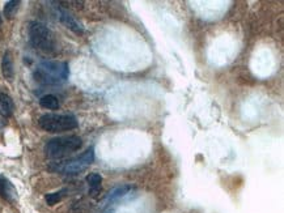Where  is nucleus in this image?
I'll use <instances>...</instances> for the list:
<instances>
[{
    "label": "nucleus",
    "mask_w": 284,
    "mask_h": 213,
    "mask_svg": "<svg viewBox=\"0 0 284 213\" xmlns=\"http://www.w3.org/2000/svg\"><path fill=\"white\" fill-rule=\"evenodd\" d=\"M1 72H3L4 78L8 81L13 80L15 76V70H13V60H12L11 52L7 51L4 54L3 60H1Z\"/></svg>",
    "instance_id": "nucleus-11"
},
{
    "label": "nucleus",
    "mask_w": 284,
    "mask_h": 213,
    "mask_svg": "<svg viewBox=\"0 0 284 213\" xmlns=\"http://www.w3.org/2000/svg\"><path fill=\"white\" fill-rule=\"evenodd\" d=\"M58 19L60 20V22L64 24V26H67L69 30H72L73 33H76V34L84 33L83 25H81L80 22L77 21V20L75 19V17H73L69 12H67L66 9H59Z\"/></svg>",
    "instance_id": "nucleus-7"
},
{
    "label": "nucleus",
    "mask_w": 284,
    "mask_h": 213,
    "mask_svg": "<svg viewBox=\"0 0 284 213\" xmlns=\"http://www.w3.org/2000/svg\"><path fill=\"white\" fill-rule=\"evenodd\" d=\"M95 161V151L93 148H89L85 151L83 155L79 157L72 158V160H67L62 162H53L49 166L51 171L60 174H67V175H75L87 169L88 166L92 165V162Z\"/></svg>",
    "instance_id": "nucleus-4"
},
{
    "label": "nucleus",
    "mask_w": 284,
    "mask_h": 213,
    "mask_svg": "<svg viewBox=\"0 0 284 213\" xmlns=\"http://www.w3.org/2000/svg\"><path fill=\"white\" fill-rule=\"evenodd\" d=\"M42 129L51 133L64 132L77 128V119L71 114H45L38 119Z\"/></svg>",
    "instance_id": "nucleus-5"
},
{
    "label": "nucleus",
    "mask_w": 284,
    "mask_h": 213,
    "mask_svg": "<svg viewBox=\"0 0 284 213\" xmlns=\"http://www.w3.org/2000/svg\"><path fill=\"white\" fill-rule=\"evenodd\" d=\"M15 110V105L13 101L7 93H4L0 90V115H3L4 118L11 117Z\"/></svg>",
    "instance_id": "nucleus-10"
},
{
    "label": "nucleus",
    "mask_w": 284,
    "mask_h": 213,
    "mask_svg": "<svg viewBox=\"0 0 284 213\" xmlns=\"http://www.w3.org/2000/svg\"><path fill=\"white\" fill-rule=\"evenodd\" d=\"M68 75V64L66 62L44 60L36 67L33 78L41 85H59L67 81Z\"/></svg>",
    "instance_id": "nucleus-1"
},
{
    "label": "nucleus",
    "mask_w": 284,
    "mask_h": 213,
    "mask_svg": "<svg viewBox=\"0 0 284 213\" xmlns=\"http://www.w3.org/2000/svg\"><path fill=\"white\" fill-rule=\"evenodd\" d=\"M29 40L37 50L46 54H53L57 50V42L53 32L42 22L33 21L29 25Z\"/></svg>",
    "instance_id": "nucleus-3"
},
{
    "label": "nucleus",
    "mask_w": 284,
    "mask_h": 213,
    "mask_svg": "<svg viewBox=\"0 0 284 213\" xmlns=\"http://www.w3.org/2000/svg\"><path fill=\"white\" fill-rule=\"evenodd\" d=\"M134 190L135 187L134 186H131V184H122V186H118V187L113 188L109 194L106 195L105 203L108 206L114 204V203H118L119 200H122V199H124L126 196H128Z\"/></svg>",
    "instance_id": "nucleus-6"
},
{
    "label": "nucleus",
    "mask_w": 284,
    "mask_h": 213,
    "mask_svg": "<svg viewBox=\"0 0 284 213\" xmlns=\"http://www.w3.org/2000/svg\"><path fill=\"white\" fill-rule=\"evenodd\" d=\"M66 192H67V190H60V191L48 194L46 195V198H45L46 199V203H48L49 206H55L57 203L60 202V200L66 196Z\"/></svg>",
    "instance_id": "nucleus-13"
},
{
    "label": "nucleus",
    "mask_w": 284,
    "mask_h": 213,
    "mask_svg": "<svg viewBox=\"0 0 284 213\" xmlns=\"http://www.w3.org/2000/svg\"><path fill=\"white\" fill-rule=\"evenodd\" d=\"M0 196L9 203L17 202V191L15 186L3 175H0Z\"/></svg>",
    "instance_id": "nucleus-8"
},
{
    "label": "nucleus",
    "mask_w": 284,
    "mask_h": 213,
    "mask_svg": "<svg viewBox=\"0 0 284 213\" xmlns=\"http://www.w3.org/2000/svg\"><path fill=\"white\" fill-rule=\"evenodd\" d=\"M18 5H20V1L18 0H12V1H8L4 7V16L7 19H12L13 16L16 15V12L18 9Z\"/></svg>",
    "instance_id": "nucleus-14"
},
{
    "label": "nucleus",
    "mask_w": 284,
    "mask_h": 213,
    "mask_svg": "<svg viewBox=\"0 0 284 213\" xmlns=\"http://www.w3.org/2000/svg\"><path fill=\"white\" fill-rule=\"evenodd\" d=\"M85 180H87L88 186H89V195H91L92 198L99 196L100 191H101L102 176L97 173H91L88 174Z\"/></svg>",
    "instance_id": "nucleus-9"
},
{
    "label": "nucleus",
    "mask_w": 284,
    "mask_h": 213,
    "mask_svg": "<svg viewBox=\"0 0 284 213\" xmlns=\"http://www.w3.org/2000/svg\"><path fill=\"white\" fill-rule=\"evenodd\" d=\"M0 25H1V15H0Z\"/></svg>",
    "instance_id": "nucleus-15"
},
{
    "label": "nucleus",
    "mask_w": 284,
    "mask_h": 213,
    "mask_svg": "<svg viewBox=\"0 0 284 213\" xmlns=\"http://www.w3.org/2000/svg\"><path fill=\"white\" fill-rule=\"evenodd\" d=\"M83 145V140L79 136H62V137H55L49 140L45 152L49 158L57 160V158L66 157L69 153L79 151Z\"/></svg>",
    "instance_id": "nucleus-2"
},
{
    "label": "nucleus",
    "mask_w": 284,
    "mask_h": 213,
    "mask_svg": "<svg viewBox=\"0 0 284 213\" xmlns=\"http://www.w3.org/2000/svg\"><path fill=\"white\" fill-rule=\"evenodd\" d=\"M40 105L49 110H57L59 109V99L53 94H46L40 99Z\"/></svg>",
    "instance_id": "nucleus-12"
}]
</instances>
